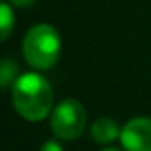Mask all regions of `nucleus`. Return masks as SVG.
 Wrapping results in <instances>:
<instances>
[{
  "label": "nucleus",
  "instance_id": "nucleus-1",
  "mask_svg": "<svg viewBox=\"0 0 151 151\" xmlns=\"http://www.w3.org/2000/svg\"><path fill=\"white\" fill-rule=\"evenodd\" d=\"M53 103V93L45 77L37 73H23L13 84V105L27 121L45 119Z\"/></svg>",
  "mask_w": 151,
  "mask_h": 151
},
{
  "label": "nucleus",
  "instance_id": "nucleus-2",
  "mask_svg": "<svg viewBox=\"0 0 151 151\" xmlns=\"http://www.w3.org/2000/svg\"><path fill=\"white\" fill-rule=\"evenodd\" d=\"M59 53L60 36L52 25L39 23L25 34L23 57L36 69H50L59 60Z\"/></svg>",
  "mask_w": 151,
  "mask_h": 151
},
{
  "label": "nucleus",
  "instance_id": "nucleus-3",
  "mask_svg": "<svg viewBox=\"0 0 151 151\" xmlns=\"http://www.w3.org/2000/svg\"><path fill=\"white\" fill-rule=\"evenodd\" d=\"M86 123H87L86 109L77 100L60 101L53 109L52 119H50V126H52L53 135L62 139V140L78 139L82 135V132L86 130Z\"/></svg>",
  "mask_w": 151,
  "mask_h": 151
},
{
  "label": "nucleus",
  "instance_id": "nucleus-4",
  "mask_svg": "<svg viewBox=\"0 0 151 151\" xmlns=\"http://www.w3.org/2000/svg\"><path fill=\"white\" fill-rule=\"evenodd\" d=\"M119 139L126 151H151V117L130 119Z\"/></svg>",
  "mask_w": 151,
  "mask_h": 151
},
{
  "label": "nucleus",
  "instance_id": "nucleus-5",
  "mask_svg": "<svg viewBox=\"0 0 151 151\" xmlns=\"http://www.w3.org/2000/svg\"><path fill=\"white\" fill-rule=\"evenodd\" d=\"M91 135L96 142L100 144H110L116 139L121 137V130L117 126V123L110 117H100L93 123L91 126Z\"/></svg>",
  "mask_w": 151,
  "mask_h": 151
},
{
  "label": "nucleus",
  "instance_id": "nucleus-6",
  "mask_svg": "<svg viewBox=\"0 0 151 151\" xmlns=\"http://www.w3.org/2000/svg\"><path fill=\"white\" fill-rule=\"evenodd\" d=\"M14 27V14L7 2L0 4V29H2V41H6Z\"/></svg>",
  "mask_w": 151,
  "mask_h": 151
},
{
  "label": "nucleus",
  "instance_id": "nucleus-7",
  "mask_svg": "<svg viewBox=\"0 0 151 151\" xmlns=\"http://www.w3.org/2000/svg\"><path fill=\"white\" fill-rule=\"evenodd\" d=\"M16 71H18V66L14 60L11 59H2L0 62V86L4 89L9 86V84H14L16 82Z\"/></svg>",
  "mask_w": 151,
  "mask_h": 151
},
{
  "label": "nucleus",
  "instance_id": "nucleus-8",
  "mask_svg": "<svg viewBox=\"0 0 151 151\" xmlns=\"http://www.w3.org/2000/svg\"><path fill=\"white\" fill-rule=\"evenodd\" d=\"M39 151H64V149H62V146H60L57 140H46V142L41 146Z\"/></svg>",
  "mask_w": 151,
  "mask_h": 151
},
{
  "label": "nucleus",
  "instance_id": "nucleus-9",
  "mask_svg": "<svg viewBox=\"0 0 151 151\" xmlns=\"http://www.w3.org/2000/svg\"><path fill=\"white\" fill-rule=\"evenodd\" d=\"M34 2V0H9V4H13V6H16V7H27V6H30Z\"/></svg>",
  "mask_w": 151,
  "mask_h": 151
},
{
  "label": "nucleus",
  "instance_id": "nucleus-10",
  "mask_svg": "<svg viewBox=\"0 0 151 151\" xmlns=\"http://www.w3.org/2000/svg\"><path fill=\"white\" fill-rule=\"evenodd\" d=\"M103 151H119V149H116V147H105Z\"/></svg>",
  "mask_w": 151,
  "mask_h": 151
}]
</instances>
